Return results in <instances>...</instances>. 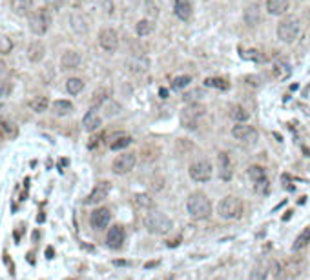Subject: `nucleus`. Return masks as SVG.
Segmentation results:
<instances>
[{
  "label": "nucleus",
  "instance_id": "nucleus-1",
  "mask_svg": "<svg viewBox=\"0 0 310 280\" xmlns=\"http://www.w3.org/2000/svg\"><path fill=\"white\" fill-rule=\"evenodd\" d=\"M186 210L188 215L192 216V218L203 220V218H208L210 213H212V204H210V198L205 193H192L188 197Z\"/></svg>",
  "mask_w": 310,
  "mask_h": 280
},
{
  "label": "nucleus",
  "instance_id": "nucleus-2",
  "mask_svg": "<svg viewBox=\"0 0 310 280\" xmlns=\"http://www.w3.org/2000/svg\"><path fill=\"white\" fill-rule=\"evenodd\" d=\"M144 226H146V229H148L150 233H154V235H166V233H170L172 228H174L170 216L161 213V211H152V213H148L146 218H144Z\"/></svg>",
  "mask_w": 310,
  "mask_h": 280
},
{
  "label": "nucleus",
  "instance_id": "nucleus-3",
  "mask_svg": "<svg viewBox=\"0 0 310 280\" xmlns=\"http://www.w3.org/2000/svg\"><path fill=\"white\" fill-rule=\"evenodd\" d=\"M217 213L219 216L226 218V220H233V218H239L243 213V202L237 197H225L217 206Z\"/></svg>",
  "mask_w": 310,
  "mask_h": 280
},
{
  "label": "nucleus",
  "instance_id": "nucleus-4",
  "mask_svg": "<svg viewBox=\"0 0 310 280\" xmlns=\"http://www.w3.org/2000/svg\"><path fill=\"white\" fill-rule=\"evenodd\" d=\"M50 24H52V13L46 7L31 13V17H29V29L35 35H44L50 29Z\"/></svg>",
  "mask_w": 310,
  "mask_h": 280
},
{
  "label": "nucleus",
  "instance_id": "nucleus-5",
  "mask_svg": "<svg viewBox=\"0 0 310 280\" xmlns=\"http://www.w3.org/2000/svg\"><path fill=\"white\" fill-rule=\"evenodd\" d=\"M299 35V20L296 17H286V19L279 24L278 27V37L286 42V44H292L294 40L297 38Z\"/></svg>",
  "mask_w": 310,
  "mask_h": 280
},
{
  "label": "nucleus",
  "instance_id": "nucleus-6",
  "mask_svg": "<svg viewBox=\"0 0 310 280\" xmlns=\"http://www.w3.org/2000/svg\"><path fill=\"white\" fill-rule=\"evenodd\" d=\"M205 106H201V104H190L186 108L182 109L181 113V124L188 129H195L197 124H199L201 117L205 115Z\"/></svg>",
  "mask_w": 310,
  "mask_h": 280
},
{
  "label": "nucleus",
  "instance_id": "nucleus-7",
  "mask_svg": "<svg viewBox=\"0 0 310 280\" xmlns=\"http://www.w3.org/2000/svg\"><path fill=\"white\" fill-rule=\"evenodd\" d=\"M137 164V157L133 153H124V155H119L115 160H113V165H111V169L115 175H126L129 173Z\"/></svg>",
  "mask_w": 310,
  "mask_h": 280
},
{
  "label": "nucleus",
  "instance_id": "nucleus-8",
  "mask_svg": "<svg viewBox=\"0 0 310 280\" xmlns=\"http://www.w3.org/2000/svg\"><path fill=\"white\" fill-rule=\"evenodd\" d=\"M190 177L195 182H207L212 178V164L208 160H199L190 165Z\"/></svg>",
  "mask_w": 310,
  "mask_h": 280
},
{
  "label": "nucleus",
  "instance_id": "nucleus-9",
  "mask_svg": "<svg viewBox=\"0 0 310 280\" xmlns=\"http://www.w3.org/2000/svg\"><path fill=\"white\" fill-rule=\"evenodd\" d=\"M111 220V213L106 208H99L90 215V224L93 229H104L108 228V224Z\"/></svg>",
  "mask_w": 310,
  "mask_h": 280
},
{
  "label": "nucleus",
  "instance_id": "nucleus-10",
  "mask_svg": "<svg viewBox=\"0 0 310 280\" xmlns=\"http://www.w3.org/2000/svg\"><path fill=\"white\" fill-rule=\"evenodd\" d=\"M99 44L104 51H115L117 46H119V37L113 29H103L99 33Z\"/></svg>",
  "mask_w": 310,
  "mask_h": 280
},
{
  "label": "nucleus",
  "instance_id": "nucleus-11",
  "mask_svg": "<svg viewBox=\"0 0 310 280\" xmlns=\"http://www.w3.org/2000/svg\"><path fill=\"white\" fill-rule=\"evenodd\" d=\"M232 135L237 140H243V142H256V140H258V131H256L252 126H248V124L233 126Z\"/></svg>",
  "mask_w": 310,
  "mask_h": 280
},
{
  "label": "nucleus",
  "instance_id": "nucleus-12",
  "mask_svg": "<svg viewBox=\"0 0 310 280\" xmlns=\"http://www.w3.org/2000/svg\"><path fill=\"white\" fill-rule=\"evenodd\" d=\"M124 238H126V233H124L123 226H113V228H110L108 235H106V242H108V246H110L111 249L121 248Z\"/></svg>",
  "mask_w": 310,
  "mask_h": 280
},
{
  "label": "nucleus",
  "instance_id": "nucleus-13",
  "mask_svg": "<svg viewBox=\"0 0 310 280\" xmlns=\"http://www.w3.org/2000/svg\"><path fill=\"white\" fill-rule=\"evenodd\" d=\"M110 182H99L95 187H93V191L90 193V197L86 198V204H99L103 202L104 198L108 197V193H110Z\"/></svg>",
  "mask_w": 310,
  "mask_h": 280
},
{
  "label": "nucleus",
  "instance_id": "nucleus-14",
  "mask_svg": "<svg viewBox=\"0 0 310 280\" xmlns=\"http://www.w3.org/2000/svg\"><path fill=\"white\" fill-rule=\"evenodd\" d=\"M219 177L223 180H230L232 178V162H230V157L228 153H219Z\"/></svg>",
  "mask_w": 310,
  "mask_h": 280
},
{
  "label": "nucleus",
  "instance_id": "nucleus-15",
  "mask_svg": "<svg viewBox=\"0 0 310 280\" xmlns=\"http://www.w3.org/2000/svg\"><path fill=\"white\" fill-rule=\"evenodd\" d=\"M78 64H80V55L77 51H66L60 58V66L64 70H75V68H78Z\"/></svg>",
  "mask_w": 310,
  "mask_h": 280
},
{
  "label": "nucleus",
  "instance_id": "nucleus-16",
  "mask_svg": "<svg viewBox=\"0 0 310 280\" xmlns=\"http://www.w3.org/2000/svg\"><path fill=\"white\" fill-rule=\"evenodd\" d=\"M305 260L303 258H290V260L286 262V266H284V271L288 277H299V275L305 271Z\"/></svg>",
  "mask_w": 310,
  "mask_h": 280
},
{
  "label": "nucleus",
  "instance_id": "nucleus-17",
  "mask_svg": "<svg viewBox=\"0 0 310 280\" xmlns=\"http://www.w3.org/2000/svg\"><path fill=\"white\" fill-rule=\"evenodd\" d=\"M175 15L179 17L181 20H190L192 17V4L190 0H175Z\"/></svg>",
  "mask_w": 310,
  "mask_h": 280
},
{
  "label": "nucleus",
  "instance_id": "nucleus-18",
  "mask_svg": "<svg viewBox=\"0 0 310 280\" xmlns=\"http://www.w3.org/2000/svg\"><path fill=\"white\" fill-rule=\"evenodd\" d=\"M44 44L42 42H33L29 47H27V58L31 60V62H40L42 58H44Z\"/></svg>",
  "mask_w": 310,
  "mask_h": 280
},
{
  "label": "nucleus",
  "instance_id": "nucleus-19",
  "mask_svg": "<svg viewBox=\"0 0 310 280\" xmlns=\"http://www.w3.org/2000/svg\"><path fill=\"white\" fill-rule=\"evenodd\" d=\"M82 126H84L86 131H95L101 126V117L95 111H88L82 118Z\"/></svg>",
  "mask_w": 310,
  "mask_h": 280
},
{
  "label": "nucleus",
  "instance_id": "nucleus-20",
  "mask_svg": "<svg viewBox=\"0 0 310 280\" xmlns=\"http://www.w3.org/2000/svg\"><path fill=\"white\" fill-rule=\"evenodd\" d=\"M266 9L270 15H283L288 9V0H268L266 2Z\"/></svg>",
  "mask_w": 310,
  "mask_h": 280
},
{
  "label": "nucleus",
  "instance_id": "nucleus-21",
  "mask_svg": "<svg viewBox=\"0 0 310 280\" xmlns=\"http://www.w3.org/2000/svg\"><path fill=\"white\" fill-rule=\"evenodd\" d=\"M259 17H261V13H259V6L258 4H250V6H246L245 9V22L248 25H258L259 24Z\"/></svg>",
  "mask_w": 310,
  "mask_h": 280
},
{
  "label": "nucleus",
  "instance_id": "nucleus-22",
  "mask_svg": "<svg viewBox=\"0 0 310 280\" xmlns=\"http://www.w3.org/2000/svg\"><path fill=\"white\" fill-rule=\"evenodd\" d=\"M0 135H2L4 139H15V137L19 135V129H17V126H15L13 122L0 120Z\"/></svg>",
  "mask_w": 310,
  "mask_h": 280
},
{
  "label": "nucleus",
  "instance_id": "nucleus-23",
  "mask_svg": "<svg viewBox=\"0 0 310 280\" xmlns=\"http://www.w3.org/2000/svg\"><path fill=\"white\" fill-rule=\"evenodd\" d=\"M73 111V104L68 100H55L53 102V113L58 115V117H64V115L71 113Z\"/></svg>",
  "mask_w": 310,
  "mask_h": 280
},
{
  "label": "nucleus",
  "instance_id": "nucleus-24",
  "mask_svg": "<svg viewBox=\"0 0 310 280\" xmlns=\"http://www.w3.org/2000/svg\"><path fill=\"white\" fill-rule=\"evenodd\" d=\"M309 242H310V228H307L303 233H301V235H299L296 240H294V246H292V249H294V251H299V249L307 248V246H309Z\"/></svg>",
  "mask_w": 310,
  "mask_h": 280
},
{
  "label": "nucleus",
  "instance_id": "nucleus-25",
  "mask_svg": "<svg viewBox=\"0 0 310 280\" xmlns=\"http://www.w3.org/2000/svg\"><path fill=\"white\" fill-rule=\"evenodd\" d=\"M290 71H292L290 66H288L286 62H283V60L274 66V75L278 76L279 80H283V78H288V76H290Z\"/></svg>",
  "mask_w": 310,
  "mask_h": 280
},
{
  "label": "nucleus",
  "instance_id": "nucleus-26",
  "mask_svg": "<svg viewBox=\"0 0 310 280\" xmlns=\"http://www.w3.org/2000/svg\"><path fill=\"white\" fill-rule=\"evenodd\" d=\"M66 89H68V93H71V95H78L84 89V82L80 78H70L66 82Z\"/></svg>",
  "mask_w": 310,
  "mask_h": 280
},
{
  "label": "nucleus",
  "instance_id": "nucleus-27",
  "mask_svg": "<svg viewBox=\"0 0 310 280\" xmlns=\"http://www.w3.org/2000/svg\"><path fill=\"white\" fill-rule=\"evenodd\" d=\"M135 31L139 37H146V35H150V33L154 31V24L150 20H139L135 24Z\"/></svg>",
  "mask_w": 310,
  "mask_h": 280
},
{
  "label": "nucleus",
  "instance_id": "nucleus-28",
  "mask_svg": "<svg viewBox=\"0 0 310 280\" xmlns=\"http://www.w3.org/2000/svg\"><path fill=\"white\" fill-rule=\"evenodd\" d=\"M129 144H131V137H128V135H121V137H117V139L111 142L110 147L113 149V151H117V149H124V147H128Z\"/></svg>",
  "mask_w": 310,
  "mask_h": 280
},
{
  "label": "nucleus",
  "instance_id": "nucleus-29",
  "mask_svg": "<svg viewBox=\"0 0 310 280\" xmlns=\"http://www.w3.org/2000/svg\"><path fill=\"white\" fill-rule=\"evenodd\" d=\"M29 106H31L33 111H37V113H42V111H46V109H48L50 102H48V98H46V96H37L35 100L29 102Z\"/></svg>",
  "mask_w": 310,
  "mask_h": 280
},
{
  "label": "nucleus",
  "instance_id": "nucleus-30",
  "mask_svg": "<svg viewBox=\"0 0 310 280\" xmlns=\"http://www.w3.org/2000/svg\"><path fill=\"white\" fill-rule=\"evenodd\" d=\"M248 177L252 178L254 182H259V180L266 178V175H265V169H263L261 165H250V167H248Z\"/></svg>",
  "mask_w": 310,
  "mask_h": 280
},
{
  "label": "nucleus",
  "instance_id": "nucleus-31",
  "mask_svg": "<svg viewBox=\"0 0 310 280\" xmlns=\"http://www.w3.org/2000/svg\"><path fill=\"white\" fill-rule=\"evenodd\" d=\"M232 118L235 122H246L248 120V117H250V113L246 111L245 108H241V106H235V108H232Z\"/></svg>",
  "mask_w": 310,
  "mask_h": 280
},
{
  "label": "nucleus",
  "instance_id": "nucleus-32",
  "mask_svg": "<svg viewBox=\"0 0 310 280\" xmlns=\"http://www.w3.org/2000/svg\"><path fill=\"white\" fill-rule=\"evenodd\" d=\"M13 49V40L7 35H0V55H7Z\"/></svg>",
  "mask_w": 310,
  "mask_h": 280
},
{
  "label": "nucleus",
  "instance_id": "nucleus-33",
  "mask_svg": "<svg viewBox=\"0 0 310 280\" xmlns=\"http://www.w3.org/2000/svg\"><path fill=\"white\" fill-rule=\"evenodd\" d=\"M108 95H110V89H99V91H95L93 100H91V106L95 108V106H101V104H104V100L108 98Z\"/></svg>",
  "mask_w": 310,
  "mask_h": 280
},
{
  "label": "nucleus",
  "instance_id": "nucleus-34",
  "mask_svg": "<svg viewBox=\"0 0 310 280\" xmlns=\"http://www.w3.org/2000/svg\"><path fill=\"white\" fill-rule=\"evenodd\" d=\"M207 88H215V89H228V82L225 78H207L205 80Z\"/></svg>",
  "mask_w": 310,
  "mask_h": 280
},
{
  "label": "nucleus",
  "instance_id": "nucleus-35",
  "mask_svg": "<svg viewBox=\"0 0 310 280\" xmlns=\"http://www.w3.org/2000/svg\"><path fill=\"white\" fill-rule=\"evenodd\" d=\"M268 275V269L265 266H256L250 271V280H265Z\"/></svg>",
  "mask_w": 310,
  "mask_h": 280
},
{
  "label": "nucleus",
  "instance_id": "nucleus-36",
  "mask_svg": "<svg viewBox=\"0 0 310 280\" xmlns=\"http://www.w3.org/2000/svg\"><path fill=\"white\" fill-rule=\"evenodd\" d=\"M31 7V0H13V9L19 15H24Z\"/></svg>",
  "mask_w": 310,
  "mask_h": 280
},
{
  "label": "nucleus",
  "instance_id": "nucleus-37",
  "mask_svg": "<svg viewBox=\"0 0 310 280\" xmlns=\"http://www.w3.org/2000/svg\"><path fill=\"white\" fill-rule=\"evenodd\" d=\"M190 82H192V76H188V75L175 76L174 82H172V88H174V89H182V88H186Z\"/></svg>",
  "mask_w": 310,
  "mask_h": 280
},
{
  "label": "nucleus",
  "instance_id": "nucleus-38",
  "mask_svg": "<svg viewBox=\"0 0 310 280\" xmlns=\"http://www.w3.org/2000/svg\"><path fill=\"white\" fill-rule=\"evenodd\" d=\"M201 96H203V91H201V89H194V91H188V93H184V95H182V100L188 102V104H195Z\"/></svg>",
  "mask_w": 310,
  "mask_h": 280
},
{
  "label": "nucleus",
  "instance_id": "nucleus-39",
  "mask_svg": "<svg viewBox=\"0 0 310 280\" xmlns=\"http://www.w3.org/2000/svg\"><path fill=\"white\" fill-rule=\"evenodd\" d=\"M135 202L139 204V206H142V208H152V206H154V202H152V198L146 197V195H137V197H135Z\"/></svg>",
  "mask_w": 310,
  "mask_h": 280
},
{
  "label": "nucleus",
  "instance_id": "nucleus-40",
  "mask_svg": "<svg viewBox=\"0 0 310 280\" xmlns=\"http://www.w3.org/2000/svg\"><path fill=\"white\" fill-rule=\"evenodd\" d=\"M272 273H274V277H276V279L283 280V277H284V267L281 266V264H278V262H274V264H272Z\"/></svg>",
  "mask_w": 310,
  "mask_h": 280
},
{
  "label": "nucleus",
  "instance_id": "nucleus-41",
  "mask_svg": "<svg viewBox=\"0 0 310 280\" xmlns=\"http://www.w3.org/2000/svg\"><path fill=\"white\" fill-rule=\"evenodd\" d=\"M256 191H258V193H266V191H268V180L263 178V180L256 182Z\"/></svg>",
  "mask_w": 310,
  "mask_h": 280
},
{
  "label": "nucleus",
  "instance_id": "nucleus-42",
  "mask_svg": "<svg viewBox=\"0 0 310 280\" xmlns=\"http://www.w3.org/2000/svg\"><path fill=\"white\" fill-rule=\"evenodd\" d=\"M62 2H64V0H46V4H48L50 7H58Z\"/></svg>",
  "mask_w": 310,
  "mask_h": 280
},
{
  "label": "nucleus",
  "instance_id": "nucleus-43",
  "mask_svg": "<svg viewBox=\"0 0 310 280\" xmlns=\"http://www.w3.org/2000/svg\"><path fill=\"white\" fill-rule=\"evenodd\" d=\"M97 144H99V137H93V139H91V142L88 144V147H95Z\"/></svg>",
  "mask_w": 310,
  "mask_h": 280
},
{
  "label": "nucleus",
  "instance_id": "nucleus-44",
  "mask_svg": "<svg viewBox=\"0 0 310 280\" xmlns=\"http://www.w3.org/2000/svg\"><path fill=\"white\" fill-rule=\"evenodd\" d=\"M159 95H161L162 98H166V96H168V89H161V91H159Z\"/></svg>",
  "mask_w": 310,
  "mask_h": 280
},
{
  "label": "nucleus",
  "instance_id": "nucleus-45",
  "mask_svg": "<svg viewBox=\"0 0 310 280\" xmlns=\"http://www.w3.org/2000/svg\"><path fill=\"white\" fill-rule=\"evenodd\" d=\"M154 266H157V262H150V264H146V269H148V267H154Z\"/></svg>",
  "mask_w": 310,
  "mask_h": 280
},
{
  "label": "nucleus",
  "instance_id": "nucleus-46",
  "mask_svg": "<svg viewBox=\"0 0 310 280\" xmlns=\"http://www.w3.org/2000/svg\"><path fill=\"white\" fill-rule=\"evenodd\" d=\"M4 70V62H2V60H0V71Z\"/></svg>",
  "mask_w": 310,
  "mask_h": 280
}]
</instances>
